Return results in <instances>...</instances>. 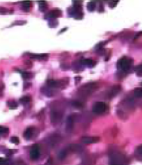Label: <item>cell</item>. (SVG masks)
Masks as SVG:
<instances>
[{
    "instance_id": "6da1fadb",
    "label": "cell",
    "mask_w": 142,
    "mask_h": 165,
    "mask_svg": "<svg viewBox=\"0 0 142 165\" xmlns=\"http://www.w3.org/2000/svg\"><path fill=\"white\" fill-rule=\"evenodd\" d=\"M133 64V59L127 57H123L117 62V69L122 71H127Z\"/></svg>"
},
{
    "instance_id": "7a4b0ae2",
    "label": "cell",
    "mask_w": 142,
    "mask_h": 165,
    "mask_svg": "<svg viewBox=\"0 0 142 165\" xmlns=\"http://www.w3.org/2000/svg\"><path fill=\"white\" fill-rule=\"evenodd\" d=\"M107 110V104L103 102H97L93 106V112L96 114H102Z\"/></svg>"
},
{
    "instance_id": "3957f363",
    "label": "cell",
    "mask_w": 142,
    "mask_h": 165,
    "mask_svg": "<svg viewBox=\"0 0 142 165\" xmlns=\"http://www.w3.org/2000/svg\"><path fill=\"white\" fill-rule=\"evenodd\" d=\"M47 84L50 88H61L62 87H65V83L63 80L56 81V80H48L47 81Z\"/></svg>"
},
{
    "instance_id": "277c9868",
    "label": "cell",
    "mask_w": 142,
    "mask_h": 165,
    "mask_svg": "<svg viewBox=\"0 0 142 165\" xmlns=\"http://www.w3.org/2000/svg\"><path fill=\"white\" fill-rule=\"evenodd\" d=\"M40 148L38 145H35L32 147V150H30V153H29V156L32 160H38L40 157Z\"/></svg>"
},
{
    "instance_id": "5b68a950",
    "label": "cell",
    "mask_w": 142,
    "mask_h": 165,
    "mask_svg": "<svg viewBox=\"0 0 142 165\" xmlns=\"http://www.w3.org/2000/svg\"><path fill=\"white\" fill-rule=\"evenodd\" d=\"M62 12L59 9H54L50 11L48 13L45 15V18H50V19H56L57 18H59L61 16Z\"/></svg>"
},
{
    "instance_id": "8992f818",
    "label": "cell",
    "mask_w": 142,
    "mask_h": 165,
    "mask_svg": "<svg viewBox=\"0 0 142 165\" xmlns=\"http://www.w3.org/2000/svg\"><path fill=\"white\" fill-rule=\"evenodd\" d=\"M96 87V83H89L88 85H84L83 87H82V93L85 94L86 95H89L90 92H93V90H95V88Z\"/></svg>"
},
{
    "instance_id": "52a82bcc",
    "label": "cell",
    "mask_w": 142,
    "mask_h": 165,
    "mask_svg": "<svg viewBox=\"0 0 142 165\" xmlns=\"http://www.w3.org/2000/svg\"><path fill=\"white\" fill-rule=\"evenodd\" d=\"M62 118V114L58 111H52L51 112V121L52 123L57 124Z\"/></svg>"
},
{
    "instance_id": "ba28073f",
    "label": "cell",
    "mask_w": 142,
    "mask_h": 165,
    "mask_svg": "<svg viewBox=\"0 0 142 165\" xmlns=\"http://www.w3.org/2000/svg\"><path fill=\"white\" fill-rule=\"evenodd\" d=\"M74 118L73 116H70L67 118L66 125H65V130L67 132H71L73 130V126H74Z\"/></svg>"
},
{
    "instance_id": "9c48e42d",
    "label": "cell",
    "mask_w": 142,
    "mask_h": 165,
    "mask_svg": "<svg viewBox=\"0 0 142 165\" xmlns=\"http://www.w3.org/2000/svg\"><path fill=\"white\" fill-rule=\"evenodd\" d=\"M99 137H83L81 141L84 144H96L100 141Z\"/></svg>"
},
{
    "instance_id": "30bf717a",
    "label": "cell",
    "mask_w": 142,
    "mask_h": 165,
    "mask_svg": "<svg viewBox=\"0 0 142 165\" xmlns=\"http://www.w3.org/2000/svg\"><path fill=\"white\" fill-rule=\"evenodd\" d=\"M120 90H121V87H120L119 86H113V87L110 90V91H109L108 97H110V98L114 97L120 92Z\"/></svg>"
},
{
    "instance_id": "8fae6325",
    "label": "cell",
    "mask_w": 142,
    "mask_h": 165,
    "mask_svg": "<svg viewBox=\"0 0 142 165\" xmlns=\"http://www.w3.org/2000/svg\"><path fill=\"white\" fill-rule=\"evenodd\" d=\"M33 132H34V127H28V128H26L25 131H24V134H23L24 139L26 140L30 139L32 136Z\"/></svg>"
},
{
    "instance_id": "7c38bea8",
    "label": "cell",
    "mask_w": 142,
    "mask_h": 165,
    "mask_svg": "<svg viewBox=\"0 0 142 165\" xmlns=\"http://www.w3.org/2000/svg\"><path fill=\"white\" fill-rule=\"evenodd\" d=\"M68 148L75 152H80L83 150L82 146L79 145V144H71V145L69 146Z\"/></svg>"
},
{
    "instance_id": "4fadbf2b",
    "label": "cell",
    "mask_w": 142,
    "mask_h": 165,
    "mask_svg": "<svg viewBox=\"0 0 142 165\" xmlns=\"http://www.w3.org/2000/svg\"><path fill=\"white\" fill-rule=\"evenodd\" d=\"M81 64L84 66H87L88 67H93V61L90 59H83L81 60L80 62Z\"/></svg>"
},
{
    "instance_id": "5bb4252c",
    "label": "cell",
    "mask_w": 142,
    "mask_h": 165,
    "mask_svg": "<svg viewBox=\"0 0 142 165\" xmlns=\"http://www.w3.org/2000/svg\"><path fill=\"white\" fill-rule=\"evenodd\" d=\"M82 165H94L93 159L89 156L86 157L82 162Z\"/></svg>"
},
{
    "instance_id": "9a60e30c",
    "label": "cell",
    "mask_w": 142,
    "mask_h": 165,
    "mask_svg": "<svg viewBox=\"0 0 142 165\" xmlns=\"http://www.w3.org/2000/svg\"><path fill=\"white\" fill-rule=\"evenodd\" d=\"M48 55L47 54H32L31 55V57L33 59H46Z\"/></svg>"
},
{
    "instance_id": "2e32d148",
    "label": "cell",
    "mask_w": 142,
    "mask_h": 165,
    "mask_svg": "<svg viewBox=\"0 0 142 165\" xmlns=\"http://www.w3.org/2000/svg\"><path fill=\"white\" fill-rule=\"evenodd\" d=\"M39 9L40 11L44 12L48 9V4L45 1H39Z\"/></svg>"
},
{
    "instance_id": "e0dca14e",
    "label": "cell",
    "mask_w": 142,
    "mask_h": 165,
    "mask_svg": "<svg viewBox=\"0 0 142 165\" xmlns=\"http://www.w3.org/2000/svg\"><path fill=\"white\" fill-rule=\"evenodd\" d=\"M22 8L25 11H28L30 9L31 7V2L29 1H24L22 2Z\"/></svg>"
},
{
    "instance_id": "ac0fdd59",
    "label": "cell",
    "mask_w": 142,
    "mask_h": 165,
    "mask_svg": "<svg viewBox=\"0 0 142 165\" xmlns=\"http://www.w3.org/2000/svg\"><path fill=\"white\" fill-rule=\"evenodd\" d=\"M134 95L137 98H142V88H137L134 90Z\"/></svg>"
},
{
    "instance_id": "d6986e66",
    "label": "cell",
    "mask_w": 142,
    "mask_h": 165,
    "mask_svg": "<svg viewBox=\"0 0 142 165\" xmlns=\"http://www.w3.org/2000/svg\"><path fill=\"white\" fill-rule=\"evenodd\" d=\"M95 9H96V2L95 1H89L87 4V9H88L89 11H93Z\"/></svg>"
},
{
    "instance_id": "ffe728a7",
    "label": "cell",
    "mask_w": 142,
    "mask_h": 165,
    "mask_svg": "<svg viewBox=\"0 0 142 165\" xmlns=\"http://www.w3.org/2000/svg\"><path fill=\"white\" fill-rule=\"evenodd\" d=\"M31 99L29 96H24L20 99V102L23 105H25L30 102Z\"/></svg>"
},
{
    "instance_id": "44dd1931",
    "label": "cell",
    "mask_w": 142,
    "mask_h": 165,
    "mask_svg": "<svg viewBox=\"0 0 142 165\" xmlns=\"http://www.w3.org/2000/svg\"><path fill=\"white\" fill-rule=\"evenodd\" d=\"M9 130L8 127L0 126V136H2V135H6L9 133Z\"/></svg>"
},
{
    "instance_id": "7402d4cb",
    "label": "cell",
    "mask_w": 142,
    "mask_h": 165,
    "mask_svg": "<svg viewBox=\"0 0 142 165\" xmlns=\"http://www.w3.org/2000/svg\"><path fill=\"white\" fill-rule=\"evenodd\" d=\"M7 104L8 106H9V107L11 108V109H15V108L18 107V104H17L16 102L15 101H9L8 102Z\"/></svg>"
},
{
    "instance_id": "603a6c76",
    "label": "cell",
    "mask_w": 142,
    "mask_h": 165,
    "mask_svg": "<svg viewBox=\"0 0 142 165\" xmlns=\"http://www.w3.org/2000/svg\"><path fill=\"white\" fill-rule=\"evenodd\" d=\"M67 154H68V151H67V150H61V152H59L58 158L59 159H60V160H63V159L66 157Z\"/></svg>"
},
{
    "instance_id": "cb8c5ba5",
    "label": "cell",
    "mask_w": 142,
    "mask_h": 165,
    "mask_svg": "<svg viewBox=\"0 0 142 165\" xmlns=\"http://www.w3.org/2000/svg\"><path fill=\"white\" fill-rule=\"evenodd\" d=\"M135 71L137 72V75H139V76L142 75V64L137 66L135 68Z\"/></svg>"
},
{
    "instance_id": "d4e9b609",
    "label": "cell",
    "mask_w": 142,
    "mask_h": 165,
    "mask_svg": "<svg viewBox=\"0 0 142 165\" xmlns=\"http://www.w3.org/2000/svg\"><path fill=\"white\" fill-rule=\"evenodd\" d=\"M21 75L24 79H29V78L32 77V74H31V73H29V72H26V71L22 72Z\"/></svg>"
},
{
    "instance_id": "484cf974",
    "label": "cell",
    "mask_w": 142,
    "mask_h": 165,
    "mask_svg": "<svg viewBox=\"0 0 142 165\" xmlns=\"http://www.w3.org/2000/svg\"><path fill=\"white\" fill-rule=\"evenodd\" d=\"M10 141L12 143V144H20V139L19 138L17 137V136H13V137L11 138Z\"/></svg>"
},
{
    "instance_id": "4316f807",
    "label": "cell",
    "mask_w": 142,
    "mask_h": 165,
    "mask_svg": "<svg viewBox=\"0 0 142 165\" xmlns=\"http://www.w3.org/2000/svg\"><path fill=\"white\" fill-rule=\"evenodd\" d=\"M52 25H53L52 27H56L58 25V21L56 19H52L49 22V26L51 27Z\"/></svg>"
},
{
    "instance_id": "83f0119b",
    "label": "cell",
    "mask_w": 142,
    "mask_h": 165,
    "mask_svg": "<svg viewBox=\"0 0 142 165\" xmlns=\"http://www.w3.org/2000/svg\"><path fill=\"white\" fill-rule=\"evenodd\" d=\"M73 105L75 106V107L77 108H81L83 107V104H82L79 102H73Z\"/></svg>"
},
{
    "instance_id": "f1b7e54d",
    "label": "cell",
    "mask_w": 142,
    "mask_h": 165,
    "mask_svg": "<svg viewBox=\"0 0 142 165\" xmlns=\"http://www.w3.org/2000/svg\"><path fill=\"white\" fill-rule=\"evenodd\" d=\"M136 153L139 155V156H142V145L138 146L136 149Z\"/></svg>"
},
{
    "instance_id": "f546056e",
    "label": "cell",
    "mask_w": 142,
    "mask_h": 165,
    "mask_svg": "<svg viewBox=\"0 0 142 165\" xmlns=\"http://www.w3.org/2000/svg\"><path fill=\"white\" fill-rule=\"evenodd\" d=\"M8 12H9V10L6 9V8L0 7V14H1V15H5Z\"/></svg>"
},
{
    "instance_id": "4dcf8cb0",
    "label": "cell",
    "mask_w": 142,
    "mask_h": 165,
    "mask_svg": "<svg viewBox=\"0 0 142 165\" xmlns=\"http://www.w3.org/2000/svg\"><path fill=\"white\" fill-rule=\"evenodd\" d=\"M118 1H111L110 4H109V5H110V7L112 8V9L114 8L117 5V4L118 3Z\"/></svg>"
},
{
    "instance_id": "1f68e13d",
    "label": "cell",
    "mask_w": 142,
    "mask_h": 165,
    "mask_svg": "<svg viewBox=\"0 0 142 165\" xmlns=\"http://www.w3.org/2000/svg\"><path fill=\"white\" fill-rule=\"evenodd\" d=\"M13 165H26L22 160H17L13 163Z\"/></svg>"
},
{
    "instance_id": "d6a6232c",
    "label": "cell",
    "mask_w": 142,
    "mask_h": 165,
    "mask_svg": "<svg viewBox=\"0 0 142 165\" xmlns=\"http://www.w3.org/2000/svg\"><path fill=\"white\" fill-rule=\"evenodd\" d=\"M7 160L4 158H1L0 157V165H4L7 164Z\"/></svg>"
},
{
    "instance_id": "836d02e7",
    "label": "cell",
    "mask_w": 142,
    "mask_h": 165,
    "mask_svg": "<svg viewBox=\"0 0 142 165\" xmlns=\"http://www.w3.org/2000/svg\"><path fill=\"white\" fill-rule=\"evenodd\" d=\"M26 23V21H16L13 23V25H24Z\"/></svg>"
},
{
    "instance_id": "e575fe53",
    "label": "cell",
    "mask_w": 142,
    "mask_h": 165,
    "mask_svg": "<svg viewBox=\"0 0 142 165\" xmlns=\"http://www.w3.org/2000/svg\"><path fill=\"white\" fill-rule=\"evenodd\" d=\"M112 165H123V164H112Z\"/></svg>"
},
{
    "instance_id": "d590c367",
    "label": "cell",
    "mask_w": 142,
    "mask_h": 165,
    "mask_svg": "<svg viewBox=\"0 0 142 165\" xmlns=\"http://www.w3.org/2000/svg\"><path fill=\"white\" fill-rule=\"evenodd\" d=\"M1 89L0 88V95H1Z\"/></svg>"
}]
</instances>
